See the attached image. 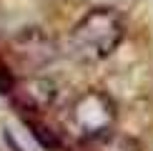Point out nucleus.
I'll return each mask as SVG.
<instances>
[{
	"label": "nucleus",
	"mask_w": 153,
	"mask_h": 151,
	"mask_svg": "<svg viewBox=\"0 0 153 151\" xmlns=\"http://www.w3.org/2000/svg\"><path fill=\"white\" fill-rule=\"evenodd\" d=\"M123 40V20L111 8H95L73 28L71 53L78 61H103Z\"/></svg>",
	"instance_id": "f257e3e1"
},
{
	"label": "nucleus",
	"mask_w": 153,
	"mask_h": 151,
	"mask_svg": "<svg viewBox=\"0 0 153 151\" xmlns=\"http://www.w3.org/2000/svg\"><path fill=\"white\" fill-rule=\"evenodd\" d=\"M71 126L75 129V134H80L83 138H91L98 134L113 129L116 121V106L113 101L103 96L98 91L83 93L80 98H75V103L71 106V116H68Z\"/></svg>",
	"instance_id": "f03ea898"
},
{
	"label": "nucleus",
	"mask_w": 153,
	"mask_h": 151,
	"mask_svg": "<svg viewBox=\"0 0 153 151\" xmlns=\"http://www.w3.org/2000/svg\"><path fill=\"white\" fill-rule=\"evenodd\" d=\"M13 55L28 71H40V68L50 66L58 55L53 40L40 33V30H23L20 35L13 40Z\"/></svg>",
	"instance_id": "7ed1b4c3"
},
{
	"label": "nucleus",
	"mask_w": 153,
	"mask_h": 151,
	"mask_svg": "<svg viewBox=\"0 0 153 151\" xmlns=\"http://www.w3.org/2000/svg\"><path fill=\"white\" fill-rule=\"evenodd\" d=\"M18 98H20V103L25 108H30V111H45V108H50V106L55 103L58 91H55V86L50 83V81L33 78V81L25 83V91L18 93Z\"/></svg>",
	"instance_id": "20e7f679"
},
{
	"label": "nucleus",
	"mask_w": 153,
	"mask_h": 151,
	"mask_svg": "<svg viewBox=\"0 0 153 151\" xmlns=\"http://www.w3.org/2000/svg\"><path fill=\"white\" fill-rule=\"evenodd\" d=\"M83 146H85V151H138L136 141H131V138H126V136H118V134H113V131L83 138Z\"/></svg>",
	"instance_id": "39448f33"
}]
</instances>
